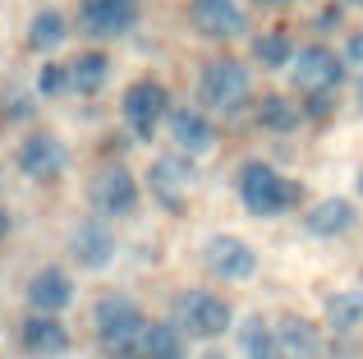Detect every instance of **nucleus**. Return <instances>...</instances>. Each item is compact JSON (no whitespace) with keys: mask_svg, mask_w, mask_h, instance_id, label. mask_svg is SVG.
Instances as JSON below:
<instances>
[{"mask_svg":"<svg viewBox=\"0 0 363 359\" xmlns=\"http://www.w3.org/2000/svg\"><path fill=\"white\" fill-rule=\"evenodd\" d=\"M92 323H97V341L111 359H143L147 323L129 295H101L92 304Z\"/></svg>","mask_w":363,"mask_h":359,"instance_id":"f257e3e1","label":"nucleus"},{"mask_svg":"<svg viewBox=\"0 0 363 359\" xmlns=\"http://www.w3.org/2000/svg\"><path fill=\"white\" fill-rule=\"evenodd\" d=\"M240 198L253 216H276V212L299 203V184H290L285 175H276L262 162H248L244 175H240Z\"/></svg>","mask_w":363,"mask_h":359,"instance_id":"f03ea898","label":"nucleus"},{"mask_svg":"<svg viewBox=\"0 0 363 359\" xmlns=\"http://www.w3.org/2000/svg\"><path fill=\"white\" fill-rule=\"evenodd\" d=\"M175 318L189 336H221L225 327H230V309H225V299L212 295V290H189V295H179Z\"/></svg>","mask_w":363,"mask_h":359,"instance_id":"7ed1b4c3","label":"nucleus"},{"mask_svg":"<svg viewBox=\"0 0 363 359\" xmlns=\"http://www.w3.org/2000/svg\"><path fill=\"white\" fill-rule=\"evenodd\" d=\"M290 79L299 92H331L345 79V60H336V51H327V46H303L290 60Z\"/></svg>","mask_w":363,"mask_h":359,"instance_id":"20e7f679","label":"nucleus"},{"mask_svg":"<svg viewBox=\"0 0 363 359\" xmlns=\"http://www.w3.org/2000/svg\"><path fill=\"white\" fill-rule=\"evenodd\" d=\"M198 92H203L207 106L235 111V106L248 97V70H244L240 60H212V65L203 70V83H198Z\"/></svg>","mask_w":363,"mask_h":359,"instance_id":"39448f33","label":"nucleus"},{"mask_svg":"<svg viewBox=\"0 0 363 359\" xmlns=\"http://www.w3.org/2000/svg\"><path fill=\"white\" fill-rule=\"evenodd\" d=\"M92 207H97L101 216H129L133 207H138V180H133L124 166H101L97 175H92Z\"/></svg>","mask_w":363,"mask_h":359,"instance_id":"423d86ee","label":"nucleus"},{"mask_svg":"<svg viewBox=\"0 0 363 359\" xmlns=\"http://www.w3.org/2000/svg\"><path fill=\"white\" fill-rule=\"evenodd\" d=\"M147 184H152V198L170 212H179L194 189V166H189V153H175V157H157L147 171Z\"/></svg>","mask_w":363,"mask_h":359,"instance_id":"0eeeda50","label":"nucleus"},{"mask_svg":"<svg viewBox=\"0 0 363 359\" xmlns=\"http://www.w3.org/2000/svg\"><path fill=\"white\" fill-rule=\"evenodd\" d=\"M161 116H166V88L152 79H138L129 92H124V120H129V129L138 138H152L161 125Z\"/></svg>","mask_w":363,"mask_h":359,"instance_id":"6e6552de","label":"nucleus"},{"mask_svg":"<svg viewBox=\"0 0 363 359\" xmlns=\"http://www.w3.org/2000/svg\"><path fill=\"white\" fill-rule=\"evenodd\" d=\"M203 263H207V272H216V277H225V281H248L257 272V253L248 249L244 240H235V235H216V240H207Z\"/></svg>","mask_w":363,"mask_h":359,"instance_id":"1a4fd4ad","label":"nucleus"},{"mask_svg":"<svg viewBox=\"0 0 363 359\" xmlns=\"http://www.w3.org/2000/svg\"><path fill=\"white\" fill-rule=\"evenodd\" d=\"M79 18L92 37H124L138 18V0H83Z\"/></svg>","mask_w":363,"mask_h":359,"instance_id":"9d476101","label":"nucleus"},{"mask_svg":"<svg viewBox=\"0 0 363 359\" xmlns=\"http://www.w3.org/2000/svg\"><path fill=\"white\" fill-rule=\"evenodd\" d=\"M69 253L79 267H106L116 258V235L106 221H79L69 235Z\"/></svg>","mask_w":363,"mask_h":359,"instance_id":"9b49d317","label":"nucleus"},{"mask_svg":"<svg viewBox=\"0 0 363 359\" xmlns=\"http://www.w3.org/2000/svg\"><path fill=\"white\" fill-rule=\"evenodd\" d=\"M18 171L33 180H51L65 171V143L55 134H33L18 143Z\"/></svg>","mask_w":363,"mask_h":359,"instance_id":"f8f14e48","label":"nucleus"},{"mask_svg":"<svg viewBox=\"0 0 363 359\" xmlns=\"http://www.w3.org/2000/svg\"><path fill=\"white\" fill-rule=\"evenodd\" d=\"M170 143H175L179 153L198 157V153H207V148L216 143V134H212V125H207L203 111L179 106V111H170Z\"/></svg>","mask_w":363,"mask_h":359,"instance_id":"ddd939ff","label":"nucleus"},{"mask_svg":"<svg viewBox=\"0 0 363 359\" xmlns=\"http://www.w3.org/2000/svg\"><path fill=\"white\" fill-rule=\"evenodd\" d=\"M194 23L207 37H240L244 33V9L235 0H194Z\"/></svg>","mask_w":363,"mask_h":359,"instance_id":"4468645a","label":"nucleus"},{"mask_svg":"<svg viewBox=\"0 0 363 359\" xmlns=\"http://www.w3.org/2000/svg\"><path fill=\"white\" fill-rule=\"evenodd\" d=\"M69 299H74V286L60 267H42L28 281V304H33L37 314H55V309H65Z\"/></svg>","mask_w":363,"mask_h":359,"instance_id":"2eb2a0df","label":"nucleus"},{"mask_svg":"<svg viewBox=\"0 0 363 359\" xmlns=\"http://www.w3.org/2000/svg\"><path fill=\"white\" fill-rule=\"evenodd\" d=\"M23 346H28V355L60 359L65 350H69V332H65V327L55 323V318L37 314V318H28V323H23Z\"/></svg>","mask_w":363,"mask_h":359,"instance_id":"dca6fc26","label":"nucleus"},{"mask_svg":"<svg viewBox=\"0 0 363 359\" xmlns=\"http://www.w3.org/2000/svg\"><path fill=\"white\" fill-rule=\"evenodd\" d=\"M276 350H281V359H313L318 355V332L303 318H281L276 323Z\"/></svg>","mask_w":363,"mask_h":359,"instance_id":"f3484780","label":"nucleus"},{"mask_svg":"<svg viewBox=\"0 0 363 359\" xmlns=\"http://www.w3.org/2000/svg\"><path fill=\"white\" fill-rule=\"evenodd\" d=\"M303 226H308L313 235H345L350 226H354V207H350L345 198H322L318 207H308Z\"/></svg>","mask_w":363,"mask_h":359,"instance_id":"a211bd4d","label":"nucleus"},{"mask_svg":"<svg viewBox=\"0 0 363 359\" xmlns=\"http://www.w3.org/2000/svg\"><path fill=\"white\" fill-rule=\"evenodd\" d=\"M143 359H184V327H175V323H147Z\"/></svg>","mask_w":363,"mask_h":359,"instance_id":"6ab92c4d","label":"nucleus"},{"mask_svg":"<svg viewBox=\"0 0 363 359\" xmlns=\"http://www.w3.org/2000/svg\"><path fill=\"white\" fill-rule=\"evenodd\" d=\"M106 74H111V60L101 51H88L69 65V88L74 92H97L101 83H106Z\"/></svg>","mask_w":363,"mask_h":359,"instance_id":"aec40b11","label":"nucleus"},{"mask_svg":"<svg viewBox=\"0 0 363 359\" xmlns=\"http://www.w3.org/2000/svg\"><path fill=\"white\" fill-rule=\"evenodd\" d=\"M60 42H65V14L60 9L33 14V23H28V46H33V51H55Z\"/></svg>","mask_w":363,"mask_h":359,"instance_id":"412c9836","label":"nucleus"},{"mask_svg":"<svg viewBox=\"0 0 363 359\" xmlns=\"http://www.w3.org/2000/svg\"><path fill=\"white\" fill-rule=\"evenodd\" d=\"M257 125L276 129V134H290V129L299 125V106H294L290 97H262V106H257Z\"/></svg>","mask_w":363,"mask_h":359,"instance_id":"4be33fe9","label":"nucleus"},{"mask_svg":"<svg viewBox=\"0 0 363 359\" xmlns=\"http://www.w3.org/2000/svg\"><path fill=\"white\" fill-rule=\"evenodd\" d=\"M240 341H244L248 359H281V350H276V327H267L262 318H248Z\"/></svg>","mask_w":363,"mask_h":359,"instance_id":"5701e85b","label":"nucleus"},{"mask_svg":"<svg viewBox=\"0 0 363 359\" xmlns=\"http://www.w3.org/2000/svg\"><path fill=\"white\" fill-rule=\"evenodd\" d=\"M327 318L336 327H363V290H340V295H331Z\"/></svg>","mask_w":363,"mask_h":359,"instance_id":"b1692460","label":"nucleus"},{"mask_svg":"<svg viewBox=\"0 0 363 359\" xmlns=\"http://www.w3.org/2000/svg\"><path fill=\"white\" fill-rule=\"evenodd\" d=\"M253 55L267 65V70H281V65L294 60V46H290V37H285V33H267V37H257V42H253Z\"/></svg>","mask_w":363,"mask_h":359,"instance_id":"393cba45","label":"nucleus"},{"mask_svg":"<svg viewBox=\"0 0 363 359\" xmlns=\"http://www.w3.org/2000/svg\"><path fill=\"white\" fill-rule=\"evenodd\" d=\"M60 88H69V65H42V74H37V92H60Z\"/></svg>","mask_w":363,"mask_h":359,"instance_id":"a878e982","label":"nucleus"},{"mask_svg":"<svg viewBox=\"0 0 363 359\" xmlns=\"http://www.w3.org/2000/svg\"><path fill=\"white\" fill-rule=\"evenodd\" d=\"M345 65H350V70H363V33H359V37H350V46H345Z\"/></svg>","mask_w":363,"mask_h":359,"instance_id":"bb28decb","label":"nucleus"},{"mask_svg":"<svg viewBox=\"0 0 363 359\" xmlns=\"http://www.w3.org/2000/svg\"><path fill=\"white\" fill-rule=\"evenodd\" d=\"M5 231H9V216H5V212H0V240H5Z\"/></svg>","mask_w":363,"mask_h":359,"instance_id":"cd10ccee","label":"nucleus"},{"mask_svg":"<svg viewBox=\"0 0 363 359\" xmlns=\"http://www.w3.org/2000/svg\"><path fill=\"white\" fill-rule=\"evenodd\" d=\"M257 5H285V0H257Z\"/></svg>","mask_w":363,"mask_h":359,"instance_id":"c85d7f7f","label":"nucleus"},{"mask_svg":"<svg viewBox=\"0 0 363 359\" xmlns=\"http://www.w3.org/2000/svg\"><path fill=\"white\" fill-rule=\"evenodd\" d=\"M350 5H363V0H350Z\"/></svg>","mask_w":363,"mask_h":359,"instance_id":"c756f323","label":"nucleus"},{"mask_svg":"<svg viewBox=\"0 0 363 359\" xmlns=\"http://www.w3.org/2000/svg\"><path fill=\"white\" fill-rule=\"evenodd\" d=\"M359 189H363V180H359Z\"/></svg>","mask_w":363,"mask_h":359,"instance_id":"7c9ffc66","label":"nucleus"}]
</instances>
